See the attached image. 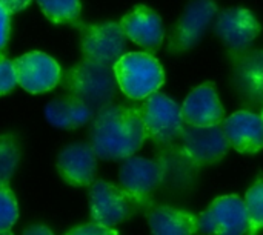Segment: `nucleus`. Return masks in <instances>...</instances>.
Masks as SVG:
<instances>
[{
    "mask_svg": "<svg viewBox=\"0 0 263 235\" xmlns=\"http://www.w3.org/2000/svg\"><path fill=\"white\" fill-rule=\"evenodd\" d=\"M146 139L139 106L108 105L92 119L89 143L102 160H126Z\"/></svg>",
    "mask_w": 263,
    "mask_h": 235,
    "instance_id": "1",
    "label": "nucleus"
},
{
    "mask_svg": "<svg viewBox=\"0 0 263 235\" xmlns=\"http://www.w3.org/2000/svg\"><path fill=\"white\" fill-rule=\"evenodd\" d=\"M63 86L71 95L85 102L92 111H100L111 105L119 85L112 66L85 58L66 72Z\"/></svg>",
    "mask_w": 263,
    "mask_h": 235,
    "instance_id": "2",
    "label": "nucleus"
},
{
    "mask_svg": "<svg viewBox=\"0 0 263 235\" xmlns=\"http://www.w3.org/2000/svg\"><path fill=\"white\" fill-rule=\"evenodd\" d=\"M112 69L120 91L134 100L148 99L165 83L162 65L146 52H128Z\"/></svg>",
    "mask_w": 263,
    "mask_h": 235,
    "instance_id": "3",
    "label": "nucleus"
},
{
    "mask_svg": "<svg viewBox=\"0 0 263 235\" xmlns=\"http://www.w3.org/2000/svg\"><path fill=\"white\" fill-rule=\"evenodd\" d=\"M197 234L254 235L245 200L233 194L216 199L197 217Z\"/></svg>",
    "mask_w": 263,
    "mask_h": 235,
    "instance_id": "4",
    "label": "nucleus"
},
{
    "mask_svg": "<svg viewBox=\"0 0 263 235\" xmlns=\"http://www.w3.org/2000/svg\"><path fill=\"white\" fill-rule=\"evenodd\" d=\"M145 125L146 137L157 145H171L182 137L185 120L182 117V106H179L168 95L154 92L142 106H139Z\"/></svg>",
    "mask_w": 263,
    "mask_h": 235,
    "instance_id": "5",
    "label": "nucleus"
},
{
    "mask_svg": "<svg viewBox=\"0 0 263 235\" xmlns=\"http://www.w3.org/2000/svg\"><path fill=\"white\" fill-rule=\"evenodd\" d=\"M139 205L122 188L105 180H97L89 188V212L94 223L114 228L131 219Z\"/></svg>",
    "mask_w": 263,
    "mask_h": 235,
    "instance_id": "6",
    "label": "nucleus"
},
{
    "mask_svg": "<svg viewBox=\"0 0 263 235\" xmlns=\"http://www.w3.org/2000/svg\"><path fill=\"white\" fill-rule=\"evenodd\" d=\"M126 40L120 23L105 22L80 28V46L86 60L114 66L126 49Z\"/></svg>",
    "mask_w": 263,
    "mask_h": 235,
    "instance_id": "7",
    "label": "nucleus"
},
{
    "mask_svg": "<svg viewBox=\"0 0 263 235\" xmlns=\"http://www.w3.org/2000/svg\"><path fill=\"white\" fill-rule=\"evenodd\" d=\"M180 142L182 155L194 168H203L220 162L231 148L222 125L210 128L185 125Z\"/></svg>",
    "mask_w": 263,
    "mask_h": 235,
    "instance_id": "8",
    "label": "nucleus"
},
{
    "mask_svg": "<svg viewBox=\"0 0 263 235\" xmlns=\"http://www.w3.org/2000/svg\"><path fill=\"white\" fill-rule=\"evenodd\" d=\"M216 14L217 5L214 0H191L170 34V52L179 54L193 49L206 34Z\"/></svg>",
    "mask_w": 263,
    "mask_h": 235,
    "instance_id": "9",
    "label": "nucleus"
},
{
    "mask_svg": "<svg viewBox=\"0 0 263 235\" xmlns=\"http://www.w3.org/2000/svg\"><path fill=\"white\" fill-rule=\"evenodd\" d=\"M165 172L166 169L160 162L133 155L123 160L119 180L139 208H146L151 202V194L163 183Z\"/></svg>",
    "mask_w": 263,
    "mask_h": 235,
    "instance_id": "10",
    "label": "nucleus"
},
{
    "mask_svg": "<svg viewBox=\"0 0 263 235\" xmlns=\"http://www.w3.org/2000/svg\"><path fill=\"white\" fill-rule=\"evenodd\" d=\"M17 85L31 94L48 92L62 79L59 63L45 52H28L12 60Z\"/></svg>",
    "mask_w": 263,
    "mask_h": 235,
    "instance_id": "11",
    "label": "nucleus"
},
{
    "mask_svg": "<svg viewBox=\"0 0 263 235\" xmlns=\"http://www.w3.org/2000/svg\"><path fill=\"white\" fill-rule=\"evenodd\" d=\"M216 34L234 54L242 55L260 34V25L247 8H228L217 14Z\"/></svg>",
    "mask_w": 263,
    "mask_h": 235,
    "instance_id": "12",
    "label": "nucleus"
},
{
    "mask_svg": "<svg viewBox=\"0 0 263 235\" xmlns=\"http://www.w3.org/2000/svg\"><path fill=\"white\" fill-rule=\"evenodd\" d=\"M97 159L91 143H71L57 157V172L71 186H91L96 182Z\"/></svg>",
    "mask_w": 263,
    "mask_h": 235,
    "instance_id": "13",
    "label": "nucleus"
},
{
    "mask_svg": "<svg viewBox=\"0 0 263 235\" xmlns=\"http://www.w3.org/2000/svg\"><path fill=\"white\" fill-rule=\"evenodd\" d=\"M185 125L197 128L220 126L225 120V111L219 100L216 86L208 82L190 92L182 105Z\"/></svg>",
    "mask_w": 263,
    "mask_h": 235,
    "instance_id": "14",
    "label": "nucleus"
},
{
    "mask_svg": "<svg viewBox=\"0 0 263 235\" xmlns=\"http://www.w3.org/2000/svg\"><path fill=\"white\" fill-rule=\"evenodd\" d=\"M222 129L231 148L240 154H256L263 149V119L250 111H239L227 117Z\"/></svg>",
    "mask_w": 263,
    "mask_h": 235,
    "instance_id": "15",
    "label": "nucleus"
},
{
    "mask_svg": "<svg viewBox=\"0 0 263 235\" xmlns=\"http://www.w3.org/2000/svg\"><path fill=\"white\" fill-rule=\"evenodd\" d=\"M125 35L146 51L156 52L163 43L162 18L148 6H136L122 20Z\"/></svg>",
    "mask_w": 263,
    "mask_h": 235,
    "instance_id": "16",
    "label": "nucleus"
},
{
    "mask_svg": "<svg viewBox=\"0 0 263 235\" xmlns=\"http://www.w3.org/2000/svg\"><path fill=\"white\" fill-rule=\"evenodd\" d=\"M233 83L243 100L253 105H263V49L239 55L234 65Z\"/></svg>",
    "mask_w": 263,
    "mask_h": 235,
    "instance_id": "17",
    "label": "nucleus"
},
{
    "mask_svg": "<svg viewBox=\"0 0 263 235\" xmlns=\"http://www.w3.org/2000/svg\"><path fill=\"white\" fill-rule=\"evenodd\" d=\"M46 120L60 129H76L94 119V111L80 99L65 95L54 99L45 108Z\"/></svg>",
    "mask_w": 263,
    "mask_h": 235,
    "instance_id": "18",
    "label": "nucleus"
},
{
    "mask_svg": "<svg viewBox=\"0 0 263 235\" xmlns=\"http://www.w3.org/2000/svg\"><path fill=\"white\" fill-rule=\"evenodd\" d=\"M151 235H196L197 217L185 209L156 206L148 212Z\"/></svg>",
    "mask_w": 263,
    "mask_h": 235,
    "instance_id": "19",
    "label": "nucleus"
},
{
    "mask_svg": "<svg viewBox=\"0 0 263 235\" xmlns=\"http://www.w3.org/2000/svg\"><path fill=\"white\" fill-rule=\"evenodd\" d=\"M42 12L52 23H74L80 15V0H37Z\"/></svg>",
    "mask_w": 263,
    "mask_h": 235,
    "instance_id": "20",
    "label": "nucleus"
},
{
    "mask_svg": "<svg viewBox=\"0 0 263 235\" xmlns=\"http://www.w3.org/2000/svg\"><path fill=\"white\" fill-rule=\"evenodd\" d=\"M20 159V149L15 135H0V185H8L12 179Z\"/></svg>",
    "mask_w": 263,
    "mask_h": 235,
    "instance_id": "21",
    "label": "nucleus"
},
{
    "mask_svg": "<svg viewBox=\"0 0 263 235\" xmlns=\"http://www.w3.org/2000/svg\"><path fill=\"white\" fill-rule=\"evenodd\" d=\"M248 217L253 226V234L263 229V180L256 182L245 195Z\"/></svg>",
    "mask_w": 263,
    "mask_h": 235,
    "instance_id": "22",
    "label": "nucleus"
},
{
    "mask_svg": "<svg viewBox=\"0 0 263 235\" xmlns=\"http://www.w3.org/2000/svg\"><path fill=\"white\" fill-rule=\"evenodd\" d=\"M18 219L14 192L8 185H0V232H8Z\"/></svg>",
    "mask_w": 263,
    "mask_h": 235,
    "instance_id": "23",
    "label": "nucleus"
},
{
    "mask_svg": "<svg viewBox=\"0 0 263 235\" xmlns=\"http://www.w3.org/2000/svg\"><path fill=\"white\" fill-rule=\"evenodd\" d=\"M17 86V77L14 65L9 58L0 54V95L11 92Z\"/></svg>",
    "mask_w": 263,
    "mask_h": 235,
    "instance_id": "24",
    "label": "nucleus"
},
{
    "mask_svg": "<svg viewBox=\"0 0 263 235\" xmlns=\"http://www.w3.org/2000/svg\"><path fill=\"white\" fill-rule=\"evenodd\" d=\"M65 235H119V232L114 228H106L99 223H88L71 229Z\"/></svg>",
    "mask_w": 263,
    "mask_h": 235,
    "instance_id": "25",
    "label": "nucleus"
},
{
    "mask_svg": "<svg viewBox=\"0 0 263 235\" xmlns=\"http://www.w3.org/2000/svg\"><path fill=\"white\" fill-rule=\"evenodd\" d=\"M9 22H11V14L0 5V49H3L8 42Z\"/></svg>",
    "mask_w": 263,
    "mask_h": 235,
    "instance_id": "26",
    "label": "nucleus"
},
{
    "mask_svg": "<svg viewBox=\"0 0 263 235\" xmlns=\"http://www.w3.org/2000/svg\"><path fill=\"white\" fill-rule=\"evenodd\" d=\"M32 0H0V5L9 12V14H15L22 9H25Z\"/></svg>",
    "mask_w": 263,
    "mask_h": 235,
    "instance_id": "27",
    "label": "nucleus"
},
{
    "mask_svg": "<svg viewBox=\"0 0 263 235\" xmlns=\"http://www.w3.org/2000/svg\"><path fill=\"white\" fill-rule=\"evenodd\" d=\"M22 235H54L46 226L43 225H32V226H28L23 234Z\"/></svg>",
    "mask_w": 263,
    "mask_h": 235,
    "instance_id": "28",
    "label": "nucleus"
},
{
    "mask_svg": "<svg viewBox=\"0 0 263 235\" xmlns=\"http://www.w3.org/2000/svg\"><path fill=\"white\" fill-rule=\"evenodd\" d=\"M0 235H12V234H11V232L8 231V232H0Z\"/></svg>",
    "mask_w": 263,
    "mask_h": 235,
    "instance_id": "29",
    "label": "nucleus"
},
{
    "mask_svg": "<svg viewBox=\"0 0 263 235\" xmlns=\"http://www.w3.org/2000/svg\"><path fill=\"white\" fill-rule=\"evenodd\" d=\"M262 119H263V109H262Z\"/></svg>",
    "mask_w": 263,
    "mask_h": 235,
    "instance_id": "30",
    "label": "nucleus"
}]
</instances>
